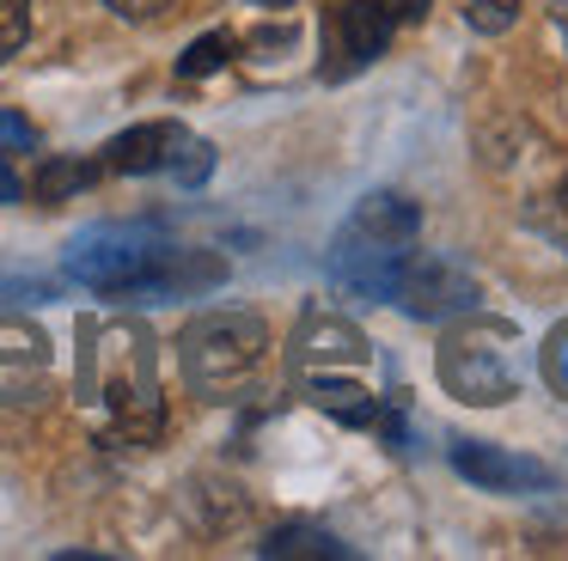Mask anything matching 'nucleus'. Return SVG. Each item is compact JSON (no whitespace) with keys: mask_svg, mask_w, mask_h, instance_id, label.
<instances>
[{"mask_svg":"<svg viewBox=\"0 0 568 561\" xmlns=\"http://www.w3.org/2000/svg\"><path fill=\"white\" fill-rule=\"evenodd\" d=\"M68 275L104 299H165L214 287L226 268L209 251L165 244L153 226H92L68 244Z\"/></svg>","mask_w":568,"mask_h":561,"instance_id":"1","label":"nucleus"},{"mask_svg":"<svg viewBox=\"0 0 568 561\" xmlns=\"http://www.w3.org/2000/svg\"><path fill=\"white\" fill-rule=\"evenodd\" d=\"M263 348H270V324L257 312H202L178 336V360H184L190 390L214 402L245 390V378L263 366Z\"/></svg>","mask_w":568,"mask_h":561,"instance_id":"2","label":"nucleus"},{"mask_svg":"<svg viewBox=\"0 0 568 561\" xmlns=\"http://www.w3.org/2000/svg\"><path fill=\"white\" fill-rule=\"evenodd\" d=\"M507 329L501 324H470V329H453L440 348V378L453 397L465 402H483V409H495V402H507L519 390V360L514 348H507Z\"/></svg>","mask_w":568,"mask_h":561,"instance_id":"3","label":"nucleus"},{"mask_svg":"<svg viewBox=\"0 0 568 561\" xmlns=\"http://www.w3.org/2000/svg\"><path fill=\"white\" fill-rule=\"evenodd\" d=\"M392 299L422 324H446V317H465L477 305V275L446 251H422V256H404Z\"/></svg>","mask_w":568,"mask_h":561,"instance_id":"4","label":"nucleus"},{"mask_svg":"<svg viewBox=\"0 0 568 561\" xmlns=\"http://www.w3.org/2000/svg\"><path fill=\"white\" fill-rule=\"evenodd\" d=\"M404 256H409V238L373 232L348 214V226L336 232V244H331V280L343 293H361V299H392Z\"/></svg>","mask_w":568,"mask_h":561,"instance_id":"5","label":"nucleus"},{"mask_svg":"<svg viewBox=\"0 0 568 561\" xmlns=\"http://www.w3.org/2000/svg\"><path fill=\"white\" fill-rule=\"evenodd\" d=\"M392 31H397V19L385 12V0H343L331 12V24H324V55H331L324 80H348L367 61H379L392 49Z\"/></svg>","mask_w":568,"mask_h":561,"instance_id":"6","label":"nucleus"},{"mask_svg":"<svg viewBox=\"0 0 568 561\" xmlns=\"http://www.w3.org/2000/svg\"><path fill=\"white\" fill-rule=\"evenodd\" d=\"M453 470L470 476L477 488L489 494H519V488H550L556 470L538 458H519V451H501V446H483V439H453Z\"/></svg>","mask_w":568,"mask_h":561,"instance_id":"7","label":"nucleus"},{"mask_svg":"<svg viewBox=\"0 0 568 561\" xmlns=\"http://www.w3.org/2000/svg\"><path fill=\"white\" fill-rule=\"evenodd\" d=\"M50 390V341L31 324H0V402H43Z\"/></svg>","mask_w":568,"mask_h":561,"instance_id":"8","label":"nucleus"},{"mask_svg":"<svg viewBox=\"0 0 568 561\" xmlns=\"http://www.w3.org/2000/svg\"><path fill=\"white\" fill-rule=\"evenodd\" d=\"M178 141H184L178 122H141V129L116 134V141L104 146V171H116V177H148V171H165V159H172Z\"/></svg>","mask_w":568,"mask_h":561,"instance_id":"9","label":"nucleus"},{"mask_svg":"<svg viewBox=\"0 0 568 561\" xmlns=\"http://www.w3.org/2000/svg\"><path fill=\"white\" fill-rule=\"evenodd\" d=\"M263 555H275V561H343L348 555V543H336L331 531H318V524H275L270 537H263Z\"/></svg>","mask_w":568,"mask_h":561,"instance_id":"10","label":"nucleus"},{"mask_svg":"<svg viewBox=\"0 0 568 561\" xmlns=\"http://www.w3.org/2000/svg\"><path fill=\"white\" fill-rule=\"evenodd\" d=\"M355 220H361V226H373V232H392V238H409V244L422 238V207L409 202V195H397V190L361 195Z\"/></svg>","mask_w":568,"mask_h":561,"instance_id":"11","label":"nucleus"},{"mask_svg":"<svg viewBox=\"0 0 568 561\" xmlns=\"http://www.w3.org/2000/svg\"><path fill=\"white\" fill-rule=\"evenodd\" d=\"M99 171L104 165H87V159H43V171L31 177V190H38V202H68V195L92 190Z\"/></svg>","mask_w":568,"mask_h":561,"instance_id":"12","label":"nucleus"},{"mask_svg":"<svg viewBox=\"0 0 568 561\" xmlns=\"http://www.w3.org/2000/svg\"><path fill=\"white\" fill-rule=\"evenodd\" d=\"M226 61H233V37L209 31V37H196V43L178 55V80H209V73H221Z\"/></svg>","mask_w":568,"mask_h":561,"instance_id":"13","label":"nucleus"},{"mask_svg":"<svg viewBox=\"0 0 568 561\" xmlns=\"http://www.w3.org/2000/svg\"><path fill=\"white\" fill-rule=\"evenodd\" d=\"M165 171H172L184 190H202V183H209V171H214V146L196 141V134H184V141L172 146V159H165Z\"/></svg>","mask_w":568,"mask_h":561,"instance_id":"14","label":"nucleus"},{"mask_svg":"<svg viewBox=\"0 0 568 561\" xmlns=\"http://www.w3.org/2000/svg\"><path fill=\"white\" fill-rule=\"evenodd\" d=\"M514 19H519V0H470V7H465V24H470V31H483V37L514 31Z\"/></svg>","mask_w":568,"mask_h":561,"instance_id":"15","label":"nucleus"},{"mask_svg":"<svg viewBox=\"0 0 568 561\" xmlns=\"http://www.w3.org/2000/svg\"><path fill=\"white\" fill-rule=\"evenodd\" d=\"M31 37V0H0V61L19 55Z\"/></svg>","mask_w":568,"mask_h":561,"instance_id":"16","label":"nucleus"},{"mask_svg":"<svg viewBox=\"0 0 568 561\" xmlns=\"http://www.w3.org/2000/svg\"><path fill=\"white\" fill-rule=\"evenodd\" d=\"M104 7L116 12V19H135V24H148V19H160L172 0H104Z\"/></svg>","mask_w":568,"mask_h":561,"instance_id":"17","label":"nucleus"},{"mask_svg":"<svg viewBox=\"0 0 568 561\" xmlns=\"http://www.w3.org/2000/svg\"><path fill=\"white\" fill-rule=\"evenodd\" d=\"M0 141L7 146H38V129H31L26 116H13V110H0Z\"/></svg>","mask_w":568,"mask_h":561,"instance_id":"18","label":"nucleus"},{"mask_svg":"<svg viewBox=\"0 0 568 561\" xmlns=\"http://www.w3.org/2000/svg\"><path fill=\"white\" fill-rule=\"evenodd\" d=\"M550 378H556V390H568V329H556V341H550Z\"/></svg>","mask_w":568,"mask_h":561,"instance_id":"19","label":"nucleus"},{"mask_svg":"<svg viewBox=\"0 0 568 561\" xmlns=\"http://www.w3.org/2000/svg\"><path fill=\"white\" fill-rule=\"evenodd\" d=\"M19 195H26V183H19V171H13V159L0 153V207H7V202H19Z\"/></svg>","mask_w":568,"mask_h":561,"instance_id":"20","label":"nucleus"},{"mask_svg":"<svg viewBox=\"0 0 568 561\" xmlns=\"http://www.w3.org/2000/svg\"><path fill=\"white\" fill-rule=\"evenodd\" d=\"M385 12H392L397 24H409V19H428V0H385Z\"/></svg>","mask_w":568,"mask_h":561,"instance_id":"21","label":"nucleus"},{"mask_svg":"<svg viewBox=\"0 0 568 561\" xmlns=\"http://www.w3.org/2000/svg\"><path fill=\"white\" fill-rule=\"evenodd\" d=\"M550 19H556V31H562V43H568V0H556V7H550Z\"/></svg>","mask_w":568,"mask_h":561,"instance_id":"22","label":"nucleus"},{"mask_svg":"<svg viewBox=\"0 0 568 561\" xmlns=\"http://www.w3.org/2000/svg\"><path fill=\"white\" fill-rule=\"evenodd\" d=\"M251 7H294V0H251Z\"/></svg>","mask_w":568,"mask_h":561,"instance_id":"23","label":"nucleus"}]
</instances>
